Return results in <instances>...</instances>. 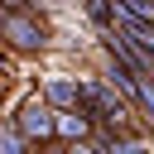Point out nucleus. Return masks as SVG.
<instances>
[{"mask_svg": "<svg viewBox=\"0 0 154 154\" xmlns=\"http://www.w3.org/2000/svg\"><path fill=\"white\" fill-rule=\"evenodd\" d=\"M82 101H87L91 120H106V125H120V120H125V106H120L111 91H101V87H82Z\"/></svg>", "mask_w": 154, "mask_h": 154, "instance_id": "2", "label": "nucleus"}, {"mask_svg": "<svg viewBox=\"0 0 154 154\" xmlns=\"http://www.w3.org/2000/svg\"><path fill=\"white\" fill-rule=\"evenodd\" d=\"M0 38H10V43L24 48V53H34V48H43V24H38L34 14L5 10V14H0Z\"/></svg>", "mask_w": 154, "mask_h": 154, "instance_id": "1", "label": "nucleus"}, {"mask_svg": "<svg viewBox=\"0 0 154 154\" xmlns=\"http://www.w3.org/2000/svg\"><path fill=\"white\" fill-rule=\"evenodd\" d=\"M19 130H24L29 140H48V135L58 130V120L48 116V106H43V101H29V106L19 111Z\"/></svg>", "mask_w": 154, "mask_h": 154, "instance_id": "3", "label": "nucleus"}, {"mask_svg": "<svg viewBox=\"0 0 154 154\" xmlns=\"http://www.w3.org/2000/svg\"><path fill=\"white\" fill-rule=\"evenodd\" d=\"M135 96H140V101L154 111V87H149V82H140V77H135Z\"/></svg>", "mask_w": 154, "mask_h": 154, "instance_id": "6", "label": "nucleus"}, {"mask_svg": "<svg viewBox=\"0 0 154 154\" xmlns=\"http://www.w3.org/2000/svg\"><path fill=\"white\" fill-rule=\"evenodd\" d=\"M48 96H53L58 106H77V101H82V87H67V82H53V87H48Z\"/></svg>", "mask_w": 154, "mask_h": 154, "instance_id": "5", "label": "nucleus"}, {"mask_svg": "<svg viewBox=\"0 0 154 154\" xmlns=\"http://www.w3.org/2000/svg\"><path fill=\"white\" fill-rule=\"evenodd\" d=\"M91 130V120L87 116H58V135H72V140H82Z\"/></svg>", "mask_w": 154, "mask_h": 154, "instance_id": "4", "label": "nucleus"}]
</instances>
